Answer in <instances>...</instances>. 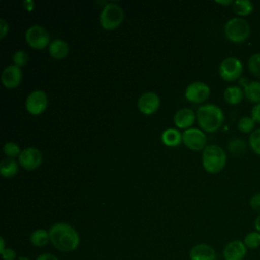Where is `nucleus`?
<instances>
[{
    "instance_id": "nucleus-2",
    "label": "nucleus",
    "mask_w": 260,
    "mask_h": 260,
    "mask_svg": "<svg viewBox=\"0 0 260 260\" xmlns=\"http://www.w3.org/2000/svg\"><path fill=\"white\" fill-rule=\"evenodd\" d=\"M196 119L203 131L215 132L222 126L224 122V114L218 106L214 104H206L197 109Z\"/></svg>"
},
{
    "instance_id": "nucleus-24",
    "label": "nucleus",
    "mask_w": 260,
    "mask_h": 260,
    "mask_svg": "<svg viewBox=\"0 0 260 260\" xmlns=\"http://www.w3.org/2000/svg\"><path fill=\"white\" fill-rule=\"evenodd\" d=\"M245 246L247 247V249H251V250H254V249H257L260 247V233H258L257 231H252V232H249L244 240H243Z\"/></svg>"
},
{
    "instance_id": "nucleus-5",
    "label": "nucleus",
    "mask_w": 260,
    "mask_h": 260,
    "mask_svg": "<svg viewBox=\"0 0 260 260\" xmlns=\"http://www.w3.org/2000/svg\"><path fill=\"white\" fill-rule=\"evenodd\" d=\"M123 19V9L116 3H107L100 14V23L107 30H113L119 27Z\"/></svg>"
},
{
    "instance_id": "nucleus-13",
    "label": "nucleus",
    "mask_w": 260,
    "mask_h": 260,
    "mask_svg": "<svg viewBox=\"0 0 260 260\" xmlns=\"http://www.w3.org/2000/svg\"><path fill=\"white\" fill-rule=\"evenodd\" d=\"M159 98L156 93L152 91L144 92L140 98L138 99L137 106L139 111L144 115H151L154 114L158 107H159Z\"/></svg>"
},
{
    "instance_id": "nucleus-26",
    "label": "nucleus",
    "mask_w": 260,
    "mask_h": 260,
    "mask_svg": "<svg viewBox=\"0 0 260 260\" xmlns=\"http://www.w3.org/2000/svg\"><path fill=\"white\" fill-rule=\"evenodd\" d=\"M248 69L253 75L260 78V53H255L249 57Z\"/></svg>"
},
{
    "instance_id": "nucleus-18",
    "label": "nucleus",
    "mask_w": 260,
    "mask_h": 260,
    "mask_svg": "<svg viewBox=\"0 0 260 260\" xmlns=\"http://www.w3.org/2000/svg\"><path fill=\"white\" fill-rule=\"evenodd\" d=\"M244 89H242L240 86L232 85L224 89L223 91V98L224 101L229 105H238L240 104L244 99Z\"/></svg>"
},
{
    "instance_id": "nucleus-22",
    "label": "nucleus",
    "mask_w": 260,
    "mask_h": 260,
    "mask_svg": "<svg viewBox=\"0 0 260 260\" xmlns=\"http://www.w3.org/2000/svg\"><path fill=\"white\" fill-rule=\"evenodd\" d=\"M29 241L36 247H44L50 241L49 232L45 229H37L30 234Z\"/></svg>"
},
{
    "instance_id": "nucleus-8",
    "label": "nucleus",
    "mask_w": 260,
    "mask_h": 260,
    "mask_svg": "<svg viewBox=\"0 0 260 260\" xmlns=\"http://www.w3.org/2000/svg\"><path fill=\"white\" fill-rule=\"evenodd\" d=\"M48 106V96L47 93L41 89L31 91L25 101V108L27 112L31 115L42 114Z\"/></svg>"
},
{
    "instance_id": "nucleus-6",
    "label": "nucleus",
    "mask_w": 260,
    "mask_h": 260,
    "mask_svg": "<svg viewBox=\"0 0 260 260\" xmlns=\"http://www.w3.org/2000/svg\"><path fill=\"white\" fill-rule=\"evenodd\" d=\"M218 72L219 76L224 81H235L239 79L243 73V64L236 57H228L220 63Z\"/></svg>"
},
{
    "instance_id": "nucleus-33",
    "label": "nucleus",
    "mask_w": 260,
    "mask_h": 260,
    "mask_svg": "<svg viewBox=\"0 0 260 260\" xmlns=\"http://www.w3.org/2000/svg\"><path fill=\"white\" fill-rule=\"evenodd\" d=\"M251 117L255 121V123L260 124V104H256L251 109Z\"/></svg>"
},
{
    "instance_id": "nucleus-21",
    "label": "nucleus",
    "mask_w": 260,
    "mask_h": 260,
    "mask_svg": "<svg viewBox=\"0 0 260 260\" xmlns=\"http://www.w3.org/2000/svg\"><path fill=\"white\" fill-rule=\"evenodd\" d=\"M232 7L238 16H248L254 10V5L250 0H236Z\"/></svg>"
},
{
    "instance_id": "nucleus-36",
    "label": "nucleus",
    "mask_w": 260,
    "mask_h": 260,
    "mask_svg": "<svg viewBox=\"0 0 260 260\" xmlns=\"http://www.w3.org/2000/svg\"><path fill=\"white\" fill-rule=\"evenodd\" d=\"M23 6H24V8L26 9V10H28V11H30V10H32L34 9V6H35V3L32 2V1H29V0H26V1H24L23 2Z\"/></svg>"
},
{
    "instance_id": "nucleus-28",
    "label": "nucleus",
    "mask_w": 260,
    "mask_h": 260,
    "mask_svg": "<svg viewBox=\"0 0 260 260\" xmlns=\"http://www.w3.org/2000/svg\"><path fill=\"white\" fill-rule=\"evenodd\" d=\"M246 143L244 140L236 138L233 139L232 141H230L229 143V150L234 153L235 155H240L242 154L245 150H246Z\"/></svg>"
},
{
    "instance_id": "nucleus-39",
    "label": "nucleus",
    "mask_w": 260,
    "mask_h": 260,
    "mask_svg": "<svg viewBox=\"0 0 260 260\" xmlns=\"http://www.w3.org/2000/svg\"><path fill=\"white\" fill-rule=\"evenodd\" d=\"M216 3H218V4H221V5H229V4H232L233 5V1H231V0H229V1H216Z\"/></svg>"
},
{
    "instance_id": "nucleus-10",
    "label": "nucleus",
    "mask_w": 260,
    "mask_h": 260,
    "mask_svg": "<svg viewBox=\"0 0 260 260\" xmlns=\"http://www.w3.org/2000/svg\"><path fill=\"white\" fill-rule=\"evenodd\" d=\"M210 94L209 86L202 81H194L190 83L185 90V98L187 101L200 104L208 99Z\"/></svg>"
},
{
    "instance_id": "nucleus-35",
    "label": "nucleus",
    "mask_w": 260,
    "mask_h": 260,
    "mask_svg": "<svg viewBox=\"0 0 260 260\" xmlns=\"http://www.w3.org/2000/svg\"><path fill=\"white\" fill-rule=\"evenodd\" d=\"M36 260H59L57 258V256H55L54 254H51V253H43V254H40Z\"/></svg>"
},
{
    "instance_id": "nucleus-40",
    "label": "nucleus",
    "mask_w": 260,
    "mask_h": 260,
    "mask_svg": "<svg viewBox=\"0 0 260 260\" xmlns=\"http://www.w3.org/2000/svg\"><path fill=\"white\" fill-rule=\"evenodd\" d=\"M18 260H29V258L28 257H26V256H19L18 257Z\"/></svg>"
},
{
    "instance_id": "nucleus-23",
    "label": "nucleus",
    "mask_w": 260,
    "mask_h": 260,
    "mask_svg": "<svg viewBox=\"0 0 260 260\" xmlns=\"http://www.w3.org/2000/svg\"><path fill=\"white\" fill-rule=\"evenodd\" d=\"M18 165L13 158H4L0 165V173L5 178H11L17 174Z\"/></svg>"
},
{
    "instance_id": "nucleus-11",
    "label": "nucleus",
    "mask_w": 260,
    "mask_h": 260,
    "mask_svg": "<svg viewBox=\"0 0 260 260\" xmlns=\"http://www.w3.org/2000/svg\"><path fill=\"white\" fill-rule=\"evenodd\" d=\"M18 162L24 170H36L42 162V153L36 147L24 148L18 156Z\"/></svg>"
},
{
    "instance_id": "nucleus-27",
    "label": "nucleus",
    "mask_w": 260,
    "mask_h": 260,
    "mask_svg": "<svg viewBox=\"0 0 260 260\" xmlns=\"http://www.w3.org/2000/svg\"><path fill=\"white\" fill-rule=\"evenodd\" d=\"M249 146L254 153L260 156V128L254 130L249 137Z\"/></svg>"
},
{
    "instance_id": "nucleus-31",
    "label": "nucleus",
    "mask_w": 260,
    "mask_h": 260,
    "mask_svg": "<svg viewBox=\"0 0 260 260\" xmlns=\"http://www.w3.org/2000/svg\"><path fill=\"white\" fill-rule=\"evenodd\" d=\"M250 206L253 210L260 213V193H256L251 197Z\"/></svg>"
},
{
    "instance_id": "nucleus-12",
    "label": "nucleus",
    "mask_w": 260,
    "mask_h": 260,
    "mask_svg": "<svg viewBox=\"0 0 260 260\" xmlns=\"http://www.w3.org/2000/svg\"><path fill=\"white\" fill-rule=\"evenodd\" d=\"M247 247L243 241L233 240L229 242L222 251L224 260H244L247 254Z\"/></svg>"
},
{
    "instance_id": "nucleus-1",
    "label": "nucleus",
    "mask_w": 260,
    "mask_h": 260,
    "mask_svg": "<svg viewBox=\"0 0 260 260\" xmlns=\"http://www.w3.org/2000/svg\"><path fill=\"white\" fill-rule=\"evenodd\" d=\"M50 242L61 252L74 251L80 242L76 230L66 222H57L49 230Z\"/></svg>"
},
{
    "instance_id": "nucleus-38",
    "label": "nucleus",
    "mask_w": 260,
    "mask_h": 260,
    "mask_svg": "<svg viewBox=\"0 0 260 260\" xmlns=\"http://www.w3.org/2000/svg\"><path fill=\"white\" fill-rule=\"evenodd\" d=\"M5 242H4V239L1 237L0 238V253H2L4 250H5Z\"/></svg>"
},
{
    "instance_id": "nucleus-32",
    "label": "nucleus",
    "mask_w": 260,
    "mask_h": 260,
    "mask_svg": "<svg viewBox=\"0 0 260 260\" xmlns=\"http://www.w3.org/2000/svg\"><path fill=\"white\" fill-rule=\"evenodd\" d=\"M2 258L4 260H15L16 259V252L12 248H6L2 253Z\"/></svg>"
},
{
    "instance_id": "nucleus-17",
    "label": "nucleus",
    "mask_w": 260,
    "mask_h": 260,
    "mask_svg": "<svg viewBox=\"0 0 260 260\" xmlns=\"http://www.w3.org/2000/svg\"><path fill=\"white\" fill-rule=\"evenodd\" d=\"M68 52L69 47L67 43L61 39H56L49 45V53L54 59L62 60L68 55Z\"/></svg>"
},
{
    "instance_id": "nucleus-25",
    "label": "nucleus",
    "mask_w": 260,
    "mask_h": 260,
    "mask_svg": "<svg viewBox=\"0 0 260 260\" xmlns=\"http://www.w3.org/2000/svg\"><path fill=\"white\" fill-rule=\"evenodd\" d=\"M255 124L256 123L252 117L244 116L238 121L237 127L243 133H252L255 130Z\"/></svg>"
},
{
    "instance_id": "nucleus-16",
    "label": "nucleus",
    "mask_w": 260,
    "mask_h": 260,
    "mask_svg": "<svg viewBox=\"0 0 260 260\" xmlns=\"http://www.w3.org/2000/svg\"><path fill=\"white\" fill-rule=\"evenodd\" d=\"M196 118V114L193 110L188 109V108H184L179 110L175 116H174V123L178 128L181 129H187L188 127H190Z\"/></svg>"
},
{
    "instance_id": "nucleus-29",
    "label": "nucleus",
    "mask_w": 260,
    "mask_h": 260,
    "mask_svg": "<svg viewBox=\"0 0 260 260\" xmlns=\"http://www.w3.org/2000/svg\"><path fill=\"white\" fill-rule=\"evenodd\" d=\"M3 151L5 153V155L9 158H14L16 156H19L20 154V149H19V146L17 143L15 142H12V141H9V142H6L3 146Z\"/></svg>"
},
{
    "instance_id": "nucleus-37",
    "label": "nucleus",
    "mask_w": 260,
    "mask_h": 260,
    "mask_svg": "<svg viewBox=\"0 0 260 260\" xmlns=\"http://www.w3.org/2000/svg\"><path fill=\"white\" fill-rule=\"evenodd\" d=\"M254 228H255V231L260 233V214L254 220Z\"/></svg>"
},
{
    "instance_id": "nucleus-14",
    "label": "nucleus",
    "mask_w": 260,
    "mask_h": 260,
    "mask_svg": "<svg viewBox=\"0 0 260 260\" xmlns=\"http://www.w3.org/2000/svg\"><path fill=\"white\" fill-rule=\"evenodd\" d=\"M22 79V71L16 65H8L1 74V82L4 87L11 89L19 85Z\"/></svg>"
},
{
    "instance_id": "nucleus-34",
    "label": "nucleus",
    "mask_w": 260,
    "mask_h": 260,
    "mask_svg": "<svg viewBox=\"0 0 260 260\" xmlns=\"http://www.w3.org/2000/svg\"><path fill=\"white\" fill-rule=\"evenodd\" d=\"M8 29H9V26H8V22L1 18L0 19V39H4L5 36L8 34Z\"/></svg>"
},
{
    "instance_id": "nucleus-19",
    "label": "nucleus",
    "mask_w": 260,
    "mask_h": 260,
    "mask_svg": "<svg viewBox=\"0 0 260 260\" xmlns=\"http://www.w3.org/2000/svg\"><path fill=\"white\" fill-rule=\"evenodd\" d=\"M161 141L167 146H171V147L178 146L183 141L182 134L177 129H173V128L166 129L161 134Z\"/></svg>"
},
{
    "instance_id": "nucleus-3",
    "label": "nucleus",
    "mask_w": 260,
    "mask_h": 260,
    "mask_svg": "<svg viewBox=\"0 0 260 260\" xmlns=\"http://www.w3.org/2000/svg\"><path fill=\"white\" fill-rule=\"evenodd\" d=\"M226 162V154L218 145H208L203 149L202 166L207 173L217 174L223 170Z\"/></svg>"
},
{
    "instance_id": "nucleus-20",
    "label": "nucleus",
    "mask_w": 260,
    "mask_h": 260,
    "mask_svg": "<svg viewBox=\"0 0 260 260\" xmlns=\"http://www.w3.org/2000/svg\"><path fill=\"white\" fill-rule=\"evenodd\" d=\"M245 98L253 104H260V81H250L244 87Z\"/></svg>"
},
{
    "instance_id": "nucleus-9",
    "label": "nucleus",
    "mask_w": 260,
    "mask_h": 260,
    "mask_svg": "<svg viewBox=\"0 0 260 260\" xmlns=\"http://www.w3.org/2000/svg\"><path fill=\"white\" fill-rule=\"evenodd\" d=\"M183 143L192 150H202L206 147V136L202 130L190 128L182 133Z\"/></svg>"
},
{
    "instance_id": "nucleus-7",
    "label": "nucleus",
    "mask_w": 260,
    "mask_h": 260,
    "mask_svg": "<svg viewBox=\"0 0 260 260\" xmlns=\"http://www.w3.org/2000/svg\"><path fill=\"white\" fill-rule=\"evenodd\" d=\"M25 41L29 47L36 50L45 49L50 45V35L48 30L41 25H32L25 31Z\"/></svg>"
},
{
    "instance_id": "nucleus-30",
    "label": "nucleus",
    "mask_w": 260,
    "mask_h": 260,
    "mask_svg": "<svg viewBox=\"0 0 260 260\" xmlns=\"http://www.w3.org/2000/svg\"><path fill=\"white\" fill-rule=\"evenodd\" d=\"M12 60H13V65H16L17 67H23L27 64L28 62V55L25 51L23 50H18L16 51L13 56H12Z\"/></svg>"
},
{
    "instance_id": "nucleus-15",
    "label": "nucleus",
    "mask_w": 260,
    "mask_h": 260,
    "mask_svg": "<svg viewBox=\"0 0 260 260\" xmlns=\"http://www.w3.org/2000/svg\"><path fill=\"white\" fill-rule=\"evenodd\" d=\"M191 260H216V252L213 247L208 244H197L191 248Z\"/></svg>"
},
{
    "instance_id": "nucleus-4",
    "label": "nucleus",
    "mask_w": 260,
    "mask_h": 260,
    "mask_svg": "<svg viewBox=\"0 0 260 260\" xmlns=\"http://www.w3.org/2000/svg\"><path fill=\"white\" fill-rule=\"evenodd\" d=\"M251 32L250 25L247 20L242 17H234L226 21L223 27V34L225 38L236 44L245 42Z\"/></svg>"
}]
</instances>
